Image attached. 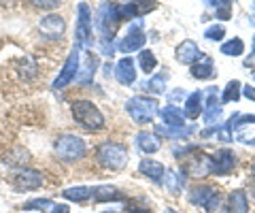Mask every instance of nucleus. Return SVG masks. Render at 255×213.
Listing matches in <instances>:
<instances>
[{"instance_id": "nucleus-5", "label": "nucleus", "mask_w": 255, "mask_h": 213, "mask_svg": "<svg viewBox=\"0 0 255 213\" xmlns=\"http://www.w3.org/2000/svg\"><path fill=\"white\" fill-rule=\"evenodd\" d=\"M92 34H94V19L92 9L87 2L77 4V23H75V45L81 49H92Z\"/></svg>"}, {"instance_id": "nucleus-37", "label": "nucleus", "mask_w": 255, "mask_h": 213, "mask_svg": "<svg viewBox=\"0 0 255 213\" xmlns=\"http://www.w3.org/2000/svg\"><path fill=\"white\" fill-rule=\"evenodd\" d=\"M187 92L183 88H174L172 92H168V105H174V102H185Z\"/></svg>"}, {"instance_id": "nucleus-25", "label": "nucleus", "mask_w": 255, "mask_h": 213, "mask_svg": "<svg viewBox=\"0 0 255 213\" xmlns=\"http://www.w3.org/2000/svg\"><path fill=\"white\" fill-rule=\"evenodd\" d=\"M134 143H136L138 152L145 154V156H151V154H157L159 147H162V143H159V139L155 132H149V130H140L136 139H134Z\"/></svg>"}, {"instance_id": "nucleus-6", "label": "nucleus", "mask_w": 255, "mask_h": 213, "mask_svg": "<svg viewBox=\"0 0 255 213\" xmlns=\"http://www.w3.org/2000/svg\"><path fill=\"white\" fill-rule=\"evenodd\" d=\"M53 149H55V156L64 162H79V160H83L87 154L85 141L77 135H62L55 141Z\"/></svg>"}, {"instance_id": "nucleus-29", "label": "nucleus", "mask_w": 255, "mask_h": 213, "mask_svg": "<svg viewBox=\"0 0 255 213\" xmlns=\"http://www.w3.org/2000/svg\"><path fill=\"white\" fill-rule=\"evenodd\" d=\"M94 196V188L92 186H73V188H66V190H62V199H66L70 203H87L92 201Z\"/></svg>"}, {"instance_id": "nucleus-27", "label": "nucleus", "mask_w": 255, "mask_h": 213, "mask_svg": "<svg viewBox=\"0 0 255 213\" xmlns=\"http://www.w3.org/2000/svg\"><path fill=\"white\" fill-rule=\"evenodd\" d=\"M185 179H187V175H185L183 169H179V171L177 169H166V175H164L162 184L168 188L170 194H181L183 188H185Z\"/></svg>"}, {"instance_id": "nucleus-9", "label": "nucleus", "mask_w": 255, "mask_h": 213, "mask_svg": "<svg viewBox=\"0 0 255 213\" xmlns=\"http://www.w3.org/2000/svg\"><path fill=\"white\" fill-rule=\"evenodd\" d=\"M79 66H81V47L75 45L73 49H70L66 62H64V66L60 68V75L53 79V90H64V88H68V85L77 79Z\"/></svg>"}, {"instance_id": "nucleus-2", "label": "nucleus", "mask_w": 255, "mask_h": 213, "mask_svg": "<svg viewBox=\"0 0 255 213\" xmlns=\"http://www.w3.org/2000/svg\"><path fill=\"white\" fill-rule=\"evenodd\" d=\"M126 111L132 117L134 124L147 126V124H151L155 120V115H159V102L153 96L138 94V96H132L126 102Z\"/></svg>"}, {"instance_id": "nucleus-22", "label": "nucleus", "mask_w": 255, "mask_h": 213, "mask_svg": "<svg viewBox=\"0 0 255 213\" xmlns=\"http://www.w3.org/2000/svg\"><path fill=\"white\" fill-rule=\"evenodd\" d=\"M189 75L198 79V81H211V79L217 77V70H215V62L211 56H202L196 62L194 66L189 68Z\"/></svg>"}, {"instance_id": "nucleus-36", "label": "nucleus", "mask_w": 255, "mask_h": 213, "mask_svg": "<svg viewBox=\"0 0 255 213\" xmlns=\"http://www.w3.org/2000/svg\"><path fill=\"white\" fill-rule=\"evenodd\" d=\"M98 49H100L102 56L111 58L117 51V41H115V38H100V41H98Z\"/></svg>"}, {"instance_id": "nucleus-16", "label": "nucleus", "mask_w": 255, "mask_h": 213, "mask_svg": "<svg viewBox=\"0 0 255 213\" xmlns=\"http://www.w3.org/2000/svg\"><path fill=\"white\" fill-rule=\"evenodd\" d=\"M185 175H191V177H206L211 175V164H209V154H202V152H196L187 158L185 162Z\"/></svg>"}, {"instance_id": "nucleus-19", "label": "nucleus", "mask_w": 255, "mask_h": 213, "mask_svg": "<svg viewBox=\"0 0 255 213\" xmlns=\"http://www.w3.org/2000/svg\"><path fill=\"white\" fill-rule=\"evenodd\" d=\"M92 201L94 203H98V205H105V203H124L126 201V194L119 190L117 186H98V188H94V196H92Z\"/></svg>"}, {"instance_id": "nucleus-18", "label": "nucleus", "mask_w": 255, "mask_h": 213, "mask_svg": "<svg viewBox=\"0 0 255 213\" xmlns=\"http://www.w3.org/2000/svg\"><path fill=\"white\" fill-rule=\"evenodd\" d=\"M168 79H170L168 70H162V73H153L149 79H145V81L140 83V90L145 92V96H147V94H153V98H155V96H159V94L166 92V83H168Z\"/></svg>"}, {"instance_id": "nucleus-17", "label": "nucleus", "mask_w": 255, "mask_h": 213, "mask_svg": "<svg viewBox=\"0 0 255 213\" xmlns=\"http://www.w3.org/2000/svg\"><path fill=\"white\" fill-rule=\"evenodd\" d=\"M115 79L122 85H132L136 81V62H134L130 56H124L115 64Z\"/></svg>"}, {"instance_id": "nucleus-43", "label": "nucleus", "mask_w": 255, "mask_h": 213, "mask_svg": "<svg viewBox=\"0 0 255 213\" xmlns=\"http://www.w3.org/2000/svg\"><path fill=\"white\" fill-rule=\"evenodd\" d=\"M164 213H179V211H174V209H170V207H166Z\"/></svg>"}, {"instance_id": "nucleus-13", "label": "nucleus", "mask_w": 255, "mask_h": 213, "mask_svg": "<svg viewBox=\"0 0 255 213\" xmlns=\"http://www.w3.org/2000/svg\"><path fill=\"white\" fill-rule=\"evenodd\" d=\"M38 30H41V34L45 38H49V41H62L64 32H66V21H64L62 15L49 13V15H43L41 17Z\"/></svg>"}, {"instance_id": "nucleus-44", "label": "nucleus", "mask_w": 255, "mask_h": 213, "mask_svg": "<svg viewBox=\"0 0 255 213\" xmlns=\"http://www.w3.org/2000/svg\"><path fill=\"white\" fill-rule=\"evenodd\" d=\"M100 213H119V211H115V209H109V211H100Z\"/></svg>"}, {"instance_id": "nucleus-40", "label": "nucleus", "mask_w": 255, "mask_h": 213, "mask_svg": "<svg viewBox=\"0 0 255 213\" xmlns=\"http://www.w3.org/2000/svg\"><path fill=\"white\" fill-rule=\"evenodd\" d=\"M32 4L38 6V9H58V6H60L58 0H51V2H43V0H34V2H32Z\"/></svg>"}, {"instance_id": "nucleus-11", "label": "nucleus", "mask_w": 255, "mask_h": 213, "mask_svg": "<svg viewBox=\"0 0 255 213\" xmlns=\"http://www.w3.org/2000/svg\"><path fill=\"white\" fill-rule=\"evenodd\" d=\"M43 181H45L43 173L36 169L21 167L15 171V175H13V186H15V190H19V192H34L43 186Z\"/></svg>"}, {"instance_id": "nucleus-26", "label": "nucleus", "mask_w": 255, "mask_h": 213, "mask_svg": "<svg viewBox=\"0 0 255 213\" xmlns=\"http://www.w3.org/2000/svg\"><path fill=\"white\" fill-rule=\"evenodd\" d=\"M153 132H155L157 137H166V139H172V141H183V139H187V137H191V135H196L198 128H196V126H183V128H168V126H164V124H157Z\"/></svg>"}, {"instance_id": "nucleus-38", "label": "nucleus", "mask_w": 255, "mask_h": 213, "mask_svg": "<svg viewBox=\"0 0 255 213\" xmlns=\"http://www.w3.org/2000/svg\"><path fill=\"white\" fill-rule=\"evenodd\" d=\"M243 66H245V68H251L253 73H255V34H253V38H251V53L243 60Z\"/></svg>"}, {"instance_id": "nucleus-33", "label": "nucleus", "mask_w": 255, "mask_h": 213, "mask_svg": "<svg viewBox=\"0 0 255 213\" xmlns=\"http://www.w3.org/2000/svg\"><path fill=\"white\" fill-rule=\"evenodd\" d=\"M209 6L213 9L215 17L221 21H228L232 17V2L230 0H213V2H209Z\"/></svg>"}, {"instance_id": "nucleus-23", "label": "nucleus", "mask_w": 255, "mask_h": 213, "mask_svg": "<svg viewBox=\"0 0 255 213\" xmlns=\"http://www.w3.org/2000/svg\"><path fill=\"white\" fill-rule=\"evenodd\" d=\"M159 120H162L164 126H168V128H183L187 117L183 113V109H179L177 105H166L159 109Z\"/></svg>"}, {"instance_id": "nucleus-21", "label": "nucleus", "mask_w": 255, "mask_h": 213, "mask_svg": "<svg viewBox=\"0 0 255 213\" xmlns=\"http://www.w3.org/2000/svg\"><path fill=\"white\" fill-rule=\"evenodd\" d=\"M96 70H98V56H96L92 49H87L85 60L81 62V66H79L77 81H79V83H83V85H90V83L94 81Z\"/></svg>"}, {"instance_id": "nucleus-3", "label": "nucleus", "mask_w": 255, "mask_h": 213, "mask_svg": "<svg viewBox=\"0 0 255 213\" xmlns=\"http://www.w3.org/2000/svg\"><path fill=\"white\" fill-rule=\"evenodd\" d=\"M70 111H73V120L81 126V128L90 130V132L102 130L105 124H107L102 111L94 105L92 100H75L73 107H70Z\"/></svg>"}, {"instance_id": "nucleus-41", "label": "nucleus", "mask_w": 255, "mask_h": 213, "mask_svg": "<svg viewBox=\"0 0 255 213\" xmlns=\"http://www.w3.org/2000/svg\"><path fill=\"white\" fill-rule=\"evenodd\" d=\"M243 96L247 100L255 102V85H243Z\"/></svg>"}, {"instance_id": "nucleus-45", "label": "nucleus", "mask_w": 255, "mask_h": 213, "mask_svg": "<svg viewBox=\"0 0 255 213\" xmlns=\"http://www.w3.org/2000/svg\"><path fill=\"white\" fill-rule=\"evenodd\" d=\"M251 171H253V175H255V162L251 164Z\"/></svg>"}, {"instance_id": "nucleus-30", "label": "nucleus", "mask_w": 255, "mask_h": 213, "mask_svg": "<svg viewBox=\"0 0 255 213\" xmlns=\"http://www.w3.org/2000/svg\"><path fill=\"white\" fill-rule=\"evenodd\" d=\"M241 96H243V83L238 79H232V81L226 83V88L221 92V105H226V102H238Z\"/></svg>"}, {"instance_id": "nucleus-14", "label": "nucleus", "mask_w": 255, "mask_h": 213, "mask_svg": "<svg viewBox=\"0 0 255 213\" xmlns=\"http://www.w3.org/2000/svg\"><path fill=\"white\" fill-rule=\"evenodd\" d=\"M206 98H204V113H202V120L206 126H217L221 120V113H223V105L221 100L217 98V88L211 85L209 90L204 92Z\"/></svg>"}, {"instance_id": "nucleus-1", "label": "nucleus", "mask_w": 255, "mask_h": 213, "mask_svg": "<svg viewBox=\"0 0 255 213\" xmlns=\"http://www.w3.org/2000/svg\"><path fill=\"white\" fill-rule=\"evenodd\" d=\"M96 160L102 169L107 171H124L130 162V149L126 143H119V141H105L96 147Z\"/></svg>"}, {"instance_id": "nucleus-35", "label": "nucleus", "mask_w": 255, "mask_h": 213, "mask_svg": "<svg viewBox=\"0 0 255 213\" xmlns=\"http://www.w3.org/2000/svg\"><path fill=\"white\" fill-rule=\"evenodd\" d=\"M226 26H221V23H213L204 30V38L206 41H223V36H226Z\"/></svg>"}, {"instance_id": "nucleus-10", "label": "nucleus", "mask_w": 255, "mask_h": 213, "mask_svg": "<svg viewBox=\"0 0 255 213\" xmlns=\"http://www.w3.org/2000/svg\"><path fill=\"white\" fill-rule=\"evenodd\" d=\"M211 175H230L236 169V154L230 147H221L209 156Z\"/></svg>"}, {"instance_id": "nucleus-4", "label": "nucleus", "mask_w": 255, "mask_h": 213, "mask_svg": "<svg viewBox=\"0 0 255 213\" xmlns=\"http://www.w3.org/2000/svg\"><path fill=\"white\" fill-rule=\"evenodd\" d=\"M94 28L98 30L100 38H115L117 28H119V15H117L115 2H102L98 9H96Z\"/></svg>"}, {"instance_id": "nucleus-12", "label": "nucleus", "mask_w": 255, "mask_h": 213, "mask_svg": "<svg viewBox=\"0 0 255 213\" xmlns=\"http://www.w3.org/2000/svg\"><path fill=\"white\" fill-rule=\"evenodd\" d=\"M234 141L243 145L255 147V115L253 113H238L234 124Z\"/></svg>"}, {"instance_id": "nucleus-32", "label": "nucleus", "mask_w": 255, "mask_h": 213, "mask_svg": "<svg viewBox=\"0 0 255 213\" xmlns=\"http://www.w3.org/2000/svg\"><path fill=\"white\" fill-rule=\"evenodd\" d=\"M223 56H230V58H238V56H243L245 53V43H243V38H238V36H232L230 41H226L221 45V49H219Z\"/></svg>"}, {"instance_id": "nucleus-31", "label": "nucleus", "mask_w": 255, "mask_h": 213, "mask_svg": "<svg viewBox=\"0 0 255 213\" xmlns=\"http://www.w3.org/2000/svg\"><path fill=\"white\" fill-rule=\"evenodd\" d=\"M136 64H138V68L142 70V73L151 77L155 73V68H157V58H155V53L151 49H142V51H138Z\"/></svg>"}, {"instance_id": "nucleus-46", "label": "nucleus", "mask_w": 255, "mask_h": 213, "mask_svg": "<svg viewBox=\"0 0 255 213\" xmlns=\"http://www.w3.org/2000/svg\"><path fill=\"white\" fill-rule=\"evenodd\" d=\"M253 79H255V73H253Z\"/></svg>"}, {"instance_id": "nucleus-39", "label": "nucleus", "mask_w": 255, "mask_h": 213, "mask_svg": "<svg viewBox=\"0 0 255 213\" xmlns=\"http://www.w3.org/2000/svg\"><path fill=\"white\" fill-rule=\"evenodd\" d=\"M245 192H247V199H251L255 203V175H249L245 181Z\"/></svg>"}, {"instance_id": "nucleus-42", "label": "nucleus", "mask_w": 255, "mask_h": 213, "mask_svg": "<svg viewBox=\"0 0 255 213\" xmlns=\"http://www.w3.org/2000/svg\"><path fill=\"white\" fill-rule=\"evenodd\" d=\"M49 213H70V207L68 205H53V209Z\"/></svg>"}, {"instance_id": "nucleus-24", "label": "nucleus", "mask_w": 255, "mask_h": 213, "mask_svg": "<svg viewBox=\"0 0 255 213\" xmlns=\"http://www.w3.org/2000/svg\"><path fill=\"white\" fill-rule=\"evenodd\" d=\"M138 171H140V175L149 177L153 184H162L164 175H166V167H164V164L157 162V160H151V158H142L140 164H138Z\"/></svg>"}, {"instance_id": "nucleus-15", "label": "nucleus", "mask_w": 255, "mask_h": 213, "mask_svg": "<svg viewBox=\"0 0 255 213\" xmlns=\"http://www.w3.org/2000/svg\"><path fill=\"white\" fill-rule=\"evenodd\" d=\"M202 56L204 53L200 51L198 43L191 41V38H185V41L179 43L177 49H174V58H177V62L179 64H185V66H194Z\"/></svg>"}, {"instance_id": "nucleus-47", "label": "nucleus", "mask_w": 255, "mask_h": 213, "mask_svg": "<svg viewBox=\"0 0 255 213\" xmlns=\"http://www.w3.org/2000/svg\"><path fill=\"white\" fill-rule=\"evenodd\" d=\"M253 9H255V4H253Z\"/></svg>"}, {"instance_id": "nucleus-8", "label": "nucleus", "mask_w": 255, "mask_h": 213, "mask_svg": "<svg viewBox=\"0 0 255 213\" xmlns=\"http://www.w3.org/2000/svg\"><path fill=\"white\" fill-rule=\"evenodd\" d=\"M187 201L189 205H194V207H202L206 211H217L219 209V203H221V194L217 190V186H194L189 188L187 192Z\"/></svg>"}, {"instance_id": "nucleus-28", "label": "nucleus", "mask_w": 255, "mask_h": 213, "mask_svg": "<svg viewBox=\"0 0 255 213\" xmlns=\"http://www.w3.org/2000/svg\"><path fill=\"white\" fill-rule=\"evenodd\" d=\"M226 209L228 213H249V199H247V192L243 188H236L230 192Z\"/></svg>"}, {"instance_id": "nucleus-7", "label": "nucleus", "mask_w": 255, "mask_h": 213, "mask_svg": "<svg viewBox=\"0 0 255 213\" xmlns=\"http://www.w3.org/2000/svg\"><path fill=\"white\" fill-rule=\"evenodd\" d=\"M147 43V34H145V26H142V19H136L128 26L126 34L117 41V51L124 53V56H130L134 51H142Z\"/></svg>"}, {"instance_id": "nucleus-20", "label": "nucleus", "mask_w": 255, "mask_h": 213, "mask_svg": "<svg viewBox=\"0 0 255 213\" xmlns=\"http://www.w3.org/2000/svg\"><path fill=\"white\" fill-rule=\"evenodd\" d=\"M183 113H185L187 120H198V117H202V113H204V92L202 90L187 94Z\"/></svg>"}, {"instance_id": "nucleus-34", "label": "nucleus", "mask_w": 255, "mask_h": 213, "mask_svg": "<svg viewBox=\"0 0 255 213\" xmlns=\"http://www.w3.org/2000/svg\"><path fill=\"white\" fill-rule=\"evenodd\" d=\"M23 209H26V211H43V213H49L53 209V201L51 199H32L28 203H23Z\"/></svg>"}]
</instances>
